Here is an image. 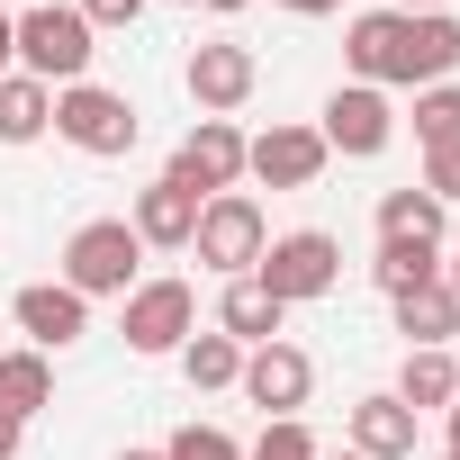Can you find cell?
I'll use <instances>...</instances> for the list:
<instances>
[{"mask_svg": "<svg viewBox=\"0 0 460 460\" xmlns=\"http://www.w3.org/2000/svg\"><path fill=\"white\" fill-rule=\"evenodd\" d=\"M172 361H181V379H190L199 397H217V388H235V379H244V343H235V334H217V325L190 334Z\"/></svg>", "mask_w": 460, "mask_h": 460, "instance_id": "obj_20", "label": "cell"}, {"mask_svg": "<svg viewBox=\"0 0 460 460\" xmlns=\"http://www.w3.org/2000/svg\"><path fill=\"white\" fill-rule=\"evenodd\" d=\"M73 10L91 19V37H118V28H136V19H145V0H73Z\"/></svg>", "mask_w": 460, "mask_h": 460, "instance_id": "obj_28", "label": "cell"}, {"mask_svg": "<svg viewBox=\"0 0 460 460\" xmlns=\"http://www.w3.org/2000/svg\"><path fill=\"white\" fill-rule=\"evenodd\" d=\"M253 280H262L280 307H307V298L343 289V244L325 235V226H289V235H271V244H262Z\"/></svg>", "mask_w": 460, "mask_h": 460, "instance_id": "obj_5", "label": "cell"}, {"mask_svg": "<svg viewBox=\"0 0 460 460\" xmlns=\"http://www.w3.org/2000/svg\"><path fill=\"white\" fill-rule=\"evenodd\" d=\"M199 208H208V199H190L181 181H145L136 208H127V226H136V244H145V253H190Z\"/></svg>", "mask_w": 460, "mask_h": 460, "instance_id": "obj_14", "label": "cell"}, {"mask_svg": "<svg viewBox=\"0 0 460 460\" xmlns=\"http://www.w3.org/2000/svg\"><path fill=\"white\" fill-rule=\"evenodd\" d=\"M442 289H451V298H460V244H451V262H442Z\"/></svg>", "mask_w": 460, "mask_h": 460, "instance_id": "obj_34", "label": "cell"}, {"mask_svg": "<svg viewBox=\"0 0 460 460\" xmlns=\"http://www.w3.org/2000/svg\"><path fill=\"white\" fill-rule=\"evenodd\" d=\"M442 451H451V460H460V397H451V406H442Z\"/></svg>", "mask_w": 460, "mask_h": 460, "instance_id": "obj_32", "label": "cell"}, {"mask_svg": "<svg viewBox=\"0 0 460 460\" xmlns=\"http://www.w3.org/2000/svg\"><path fill=\"white\" fill-rule=\"evenodd\" d=\"M280 325H289V307H280L253 271H244V280H226V298H217V334H235V343L253 352V343H280Z\"/></svg>", "mask_w": 460, "mask_h": 460, "instance_id": "obj_16", "label": "cell"}, {"mask_svg": "<svg viewBox=\"0 0 460 460\" xmlns=\"http://www.w3.org/2000/svg\"><path fill=\"white\" fill-rule=\"evenodd\" d=\"M55 127V91L37 73H0V145H37Z\"/></svg>", "mask_w": 460, "mask_h": 460, "instance_id": "obj_18", "label": "cell"}, {"mask_svg": "<svg viewBox=\"0 0 460 460\" xmlns=\"http://www.w3.org/2000/svg\"><path fill=\"white\" fill-rule=\"evenodd\" d=\"M0 73H19V19L0 10Z\"/></svg>", "mask_w": 460, "mask_h": 460, "instance_id": "obj_29", "label": "cell"}, {"mask_svg": "<svg viewBox=\"0 0 460 460\" xmlns=\"http://www.w3.org/2000/svg\"><path fill=\"white\" fill-rule=\"evenodd\" d=\"M424 280H442V244H379V253H370V289H379V298H406V289H424Z\"/></svg>", "mask_w": 460, "mask_h": 460, "instance_id": "obj_23", "label": "cell"}, {"mask_svg": "<svg viewBox=\"0 0 460 460\" xmlns=\"http://www.w3.org/2000/svg\"><path fill=\"white\" fill-rule=\"evenodd\" d=\"M415 145H424V154H433V145H460V82L415 91Z\"/></svg>", "mask_w": 460, "mask_h": 460, "instance_id": "obj_24", "label": "cell"}, {"mask_svg": "<svg viewBox=\"0 0 460 460\" xmlns=\"http://www.w3.org/2000/svg\"><path fill=\"white\" fill-rule=\"evenodd\" d=\"M343 442H352L361 460H415V406H397V397L379 388V397H361V406L343 415Z\"/></svg>", "mask_w": 460, "mask_h": 460, "instance_id": "obj_15", "label": "cell"}, {"mask_svg": "<svg viewBox=\"0 0 460 460\" xmlns=\"http://www.w3.org/2000/svg\"><path fill=\"white\" fill-rule=\"evenodd\" d=\"M118 460H163V451H118Z\"/></svg>", "mask_w": 460, "mask_h": 460, "instance_id": "obj_37", "label": "cell"}, {"mask_svg": "<svg viewBox=\"0 0 460 460\" xmlns=\"http://www.w3.org/2000/svg\"><path fill=\"white\" fill-rule=\"evenodd\" d=\"M190 199H226V190H244V127L235 118H199L181 145H172V172Z\"/></svg>", "mask_w": 460, "mask_h": 460, "instance_id": "obj_9", "label": "cell"}, {"mask_svg": "<svg viewBox=\"0 0 460 460\" xmlns=\"http://www.w3.org/2000/svg\"><path fill=\"white\" fill-rule=\"evenodd\" d=\"M280 10H289V19H334L343 0H280Z\"/></svg>", "mask_w": 460, "mask_h": 460, "instance_id": "obj_30", "label": "cell"}, {"mask_svg": "<svg viewBox=\"0 0 460 460\" xmlns=\"http://www.w3.org/2000/svg\"><path fill=\"white\" fill-rule=\"evenodd\" d=\"M388 397H397V406H415V415H424V406H451V397H460V361H451V352H406Z\"/></svg>", "mask_w": 460, "mask_h": 460, "instance_id": "obj_22", "label": "cell"}, {"mask_svg": "<svg viewBox=\"0 0 460 460\" xmlns=\"http://www.w3.org/2000/svg\"><path fill=\"white\" fill-rule=\"evenodd\" d=\"M10 325L28 334V352H73L82 334H91V298L82 289H64V280H28L19 298H10Z\"/></svg>", "mask_w": 460, "mask_h": 460, "instance_id": "obj_13", "label": "cell"}, {"mask_svg": "<svg viewBox=\"0 0 460 460\" xmlns=\"http://www.w3.org/2000/svg\"><path fill=\"white\" fill-rule=\"evenodd\" d=\"M181 91L199 100V118H235V109L262 91V64H253V46L217 37V46H190V64H181Z\"/></svg>", "mask_w": 460, "mask_h": 460, "instance_id": "obj_11", "label": "cell"}, {"mask_svg": "<svg viewBox=\"0 0 460 460\" xmlns=\"http://www.w3.org/2000/svg\"><path fill=\"white\" fill-rule=\"evenodd\" d=\"M118 334H127V352L172 361V352L199 334V289H190V280H136V289L118 298Z\"/></svg>", "mask_w": 460, "mask_h": 460, "instance_id": "obj_6", "label": "cell"}, {"mask_svg": "<svg viewBox=\"0 0 460 460\" xmlns=\"http://www.w3.org/2000/svg\"><path fill=\"white\" fill-rule=\"evenodd\" d=\"M388 307H397L406 352H451V334H460V298H451L442 280H424V289H406V298H388Z\"/></svg>", "mask_w": 460, "mask_h": 460, "instance_id": "obj_17", "label": "cell"}, {"mask_svg": "<svg viewBox=\"0 0 460 460\" xmlns=\"http://www.w3.org/2000/svg\"><path fill=\"white\" fill-rule=\"evenodd\" d=\"M370 10H406L415 19V10H451V0H370Z\"/></svg>", "mask_w": 460, "mask_h": 460, "instance_id": "obj_33", "label": "cell"}, {"mask_svg": "<svg viewBox=\"0 0 460 460\" xmlns=\"http://www.w3.org/2000/svg\"><path fill=\"white\" fill-rule=\"evenodd\" d=\"M325 136L316 127H262V136H244V181H262V190H316L325 181Z\"/></svg>", "mask_w": 460, "mask_h": 460, "instance_id": "obj_12", "label": "cell"}, {"mask_svg": "<svg viewBox=\"0 0 460 460\" xmlns=\"http://www.w3.org/2000/svg\"><path fill=\"white\" fill-rule=\"evenodd\" d=\"M343 64L370 91H433L460 73V19L451 10H361L343 28Z\"/></svg>", "mask_w": 460, "mask_h": 460, "instance_id": "obj_1", "label": "cell"}, {"mask_svg": "<svg viewBox=\"0 0 460 460\" xmlns=\"http://www.w3.org/2000/svg\"><path fill=\"white\" fill-rule=\"evenodd\" d=\"M46 406H55V361L28 352V343H19V352H0V415H19V424H28V415H46Z\"/></svg>", "mask_w": 460, "mask_h": 460, "instance_id": "obj_19", "label": "cell"}, {"mask_svg": "<svg viewBox=\"0 0 460 460\" xmlns=\"http://www.w3.org/2000/svg\"><path fill=\"white\" fill-rule=\"evenodd\" d=\"M415 190H433V199L451 208V199H460V145H433V154H424V181H415Z\"/></svg>", "mask_w": 460, "mask_h": 460, "instance_id": "obj_27", "label": "cell"}, {"mask_svg": "<svg viewBox=\"0 0 460 460\" xmlns=\"http://www.w3.org/2000/svg\"><path fill=\"white\" fill-rule=\"evenodd\" d=\"M316 136H325V154L370 163V154L397 145V109H388V91H370V82H334L325 109H316Z\"/></svg>", "mask_w": 460, "mask_h": 460, "instance_id": "obj_8", "label": "cell"}, {"mask_svg": "<svg viewBox=\"0 0 460 460\" xmlns=\"http://www.w3.org/2000/svg\"><path fill=\"white\" fill-rule=\"evenodd\" d=\"M136 262H145V244H136V226L127 217H91V226H73L64 235V289H82V298H127L136 289Z\"/></svg>", "mask_w": 460, "mask_h": 460, "instance_id": "obj_4", "label": "cell"}, {"mask_svg": "<svg viewBox=\"0 0 460 460\" xmlns=\"http://www.w3.org/2000/svg\"><path fill=\"white\" fill-rule=\"evenodd\" d=\"M325 442L298 424V415H280V424H262V442H244V460H316Z\"/></svg>", "mask_w": 460, "mask_h": 460, "instance_id": "obj_26", "label": "cell"}, {"mask_svg": "<svg viewBox=\"0 0 460 460\" xmlns=\"http://www.w3.org/2000/svg\"><path fill=\"white\" fill-rule=\"evenodd\" d=\"M199 10H217V19H235V10H253V0H199Z\"/></svg>", "mask_w": 460, "mask_h": 460, "instance_id": "obj_35", "label": "cell"}, {"mask_svg": "<svg viewBox=\"0 0 460 460\" xmlns=\"http://www.w3.org/2000/svg\"><path fill=\"white\" fill-rule=\"evenodd\" d=\"M19 442H28V424H19V415H0V460H19Z\"/></svg>", "mask_w": 460, "mask_h": 460, "instance_id": "obj_31", "label": "cell"}, {"mask_svg": "<svg viewBox=\"0 0 460 460\" xmlns=\"http://www.w3.org/2000/svg\"><path fill=\"white\" fill-rule=\"evenodd\" d=\"M55 136H64L73 154H91V163H118V154H136L145 118H136L127 91H109V82H73V91H55Z\"/></svg>", "mask_w": 460, "mask_h": 460, "instance_id": "obj_3", "label": "cell"}, {"mask_svg": "<svg viewBox=\"0 0 460 460\" xmlns=\"http://www.w3.org/2000/svg\"><path fill=\"white\" fill-rule=\"evenodd\" d=\"M316 460H361V451H352V442H343V451H316Z\"/></svg>", "mask_w": 460, "mask_h": 460, "instance_id": "obj_36", "label": "cell"}, {"mask_svg": "<svg viewBox=\"0 0 460 460\" xmlns=\"http://www.w3.org/2000/svg\"><path fill=\"white\" fill-rule=\"evenodd\" d=\"M379 244H442V199L433 190H379Z\"/></svg>", "mask_w": 460, "mask_h": 460, "instance_id": "obj_21", "label": "cell"}, {"mask_svg": "<svg viewBox=\"0 0 460 460\" xmlns=\"http://www.w3.org/2000/svg\"><path fill=\"white\" fill-rule=\"evenodd\" d=\"M235 397H244V406H262V424H280V415H298V406L316 397V361H307L289 334H280V343H253V352H244Z\"/></svg>", "mask_w": 460, "mask_h": 460, "instance_id": "obj_10", "label": "cell"}, {"mask_svg": "<svg viewBox=\"0 0 460 460\" xmlns=\"http://www.w3.org/2000/svg\"><path fill=\"white\" fill-rule=\"evenodd\" d=\"M91 55H100V37H91V19L73 10V0H37V10H19V73H37L46 91L91 82Z\"/></svg>", "mask_w": 460, "mask_h": 460, "instance_id": "obj_2", "label": "cell"}, {"mask_svg": "<svg viewBox=\"0 0 460 460\" xmlns=\"http://www.w3.org/2000/svg\"><path fill=\"white\" fill-rule=\"evenodd\" d=\"M163 460H244V442L226 433V424H181V433L163 442Z\"/></svg>", "mask_w": 460, "mask_h": 460, "instance_id": "obj_25", "label": "cell"}, {"mask_svg": "<svg viewBox=\"0 0 460 460\" xmlns=\"http://www.w3.org/2000/svg\"><path fill=\"white\" fill-rule=\"evenodd\" d=\"M262 244H271V217H262V199H253V190H226V199H208V208H199L190 253H199L217 280H244V271L262 262Z\"/></svg>", "mask_w": 460, "mask_h": 460, "instance_id": "obj_7", "label": "cell"}]
</instances>
